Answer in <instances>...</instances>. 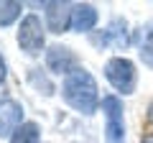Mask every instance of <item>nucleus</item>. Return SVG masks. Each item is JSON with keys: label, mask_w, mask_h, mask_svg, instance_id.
<instances>
[{"label": "nucleus", "mask_w": 153, "mask_h": 143, "mask_svg": "<svg viewBox=\"0 0 153 143\" xmlns=\"http://www.w3.org/2000/svg\"><path fill=\"white\" fill-rule=\"evenodd\" d=\"M61 95H64L66 105L71 110L82 112V115H92L100 105V92H97V82L87 69H74L71 74L64 77L61 84Z\"/></svg>", "instance_id": "nucleus-1"}, {"label": "nucleus", "mask_w": 153, "mask_h": 143, "mask_svg": "<svg viewBox=\"0 0 153 143\" xmlns=\"http://www.w3.org/2000/svg\"><path fill=\"white\" fill-rule=\"evenodd\" d=\"M105 77L120 95H133L135 92V82H138V72L135 64L125 56H112L105 64Z\"/></svg>", "instance_id": "nucleus-2"}, {"label": "nucleus", "mask_w": 153, "mask_h": 143, "mask_svg": "<svg viewBox=\"0 0 153 143\" xmlns=\"http://www.w3.org/2000/svg\"><path fill=\"white\" fill-rule=\"evenodd\" d=\"M44 28L46 26L41 23V18H38L36 13H28L21 21V26H18V46H21L26 54H31V56L41 54V49H44V44H46V31Z\"/></svg>", "instance_id": "nucleus-3"}, {"label": "nucleus", "mask_w": 153, "mask_h": 143, "mask_svg": "<svg viewBox=\"0 0 153 143\" xmlns=\"http://www.w3.org/2000/svg\"><path fill=\"white\" fill-rule=\"evenodd\" d=\"M105 112V143H125V123H123V102L120 97H102Z\"/></svg>", "instance_id": "nucleus-4"}, {"label": "nucleus", "mask_w": 153, "mask_h": 143, "mask_svg": "<svg viewBox=\"0 0 153 143\" xmlns=\"http://www.w3.org/2000/svg\"><path fill=\"white\" fill-rule=\"evenodd\" d=\"M46 69L54 74H71L76 66V54L64 44H54L46 49Z\"/></svg>", "instance_id": "nucleus-5"}, {"label": "nucleus", "mask_w": 153, "mask_h": 143, "mask_svg": "<svg viewBox=\"0 0 153 143\" xmlns=\"http://www.w3.org/2000/svg\"><path fill=\"white\" fill-rule=\"evenodd\" d=\"M23 125V107L16 100H3L0 102V138H10Z\"/></svg>", "instance_id": "nucleus-6"}, {"label": "nucleus", "mask_w": 153, "mask_h": 143, "mask_svg": "<svg viewBox=\"0 0 153 143\" xmlns=\"http://www.w3.org/2000/svg\"><path fill=\"white\" fill-rule=\"evenodd\" d=\"M71 3H46V28L51 33H64L71 26Z\"/></svg>", "instance_id": "nucleus-7"}, {"label": "nucleus", "mask_w": 153, "mask_h": 143, "mask_svg": "<svg viewBox=\"0 0 153 143\" xmlns=\"http://www.w3.org/2000/svg\"><path fill=\"white\" fill-rule=\"evenodd\" d=\"M97 8L89 5V3H79V5H74V10H71V31L76 33H87L92 31L94 26H97Z\"/></svg>", "instance_id": "nucleus-8"}, {"label": "nucleus", "mask_w": 153, "mask_h": 143, "mask_svg": "<svg viewBox=\"0 0 153 143\" xmlns=\"http://www.w3.org/2000/svg\"><path fill=\"white\" fill-rule=\"evenodd\" d=\"M38 138H41V128H38L33 120H26L10 136V143H38Z\"/></svg>", "instance_id": "nucleus-9"}, {"label": "nucleus", "mask_w": 153, "mask_h": 143, "mask_svg": "<svg viewBox=\"0 0 153 143\" xmlns=\"http://www.w3.org/2000/svg\"><path fill=\"white\" fill-rule=\"evenodd\" d=\"M140 59L148 69H153V21L146 26L143 31V41H140Z\"/></svg>", "instance_id": "nucleus-10"}, {"label": "nucleus", "mask_w": 153, "mask_h": 143, "mask_svg": "<svg viewBox=\"0 0 153 143\" xmlns=\"http://www.w3.org/2000/svg\"><path fill=\"white\" fill-rule=\"evenodd\" d=\"M21 3H16V0H3L0 3V26H10V23H16L18 18H21Z\"/></svg>", "instance_id": "nucleus-11"}, {"label": "nucleus", "mask_w": 153, "mask_h": 143, "mask_svg": "<svg viewBox=\"0 0 153 143\" xmlns=\"http://www.w3.org/2000/svg\"><path fill=\"white\" fill-rule=\"evenodd\" d=\"M112 39L115 41V46H123L125 44V23L123 21H112V26L107 28V31H105V36H100V44H107V41Z\"/></svg>", "instance_id": "nucleus-12"}, {"label": "nucleus", "mask_w": 153, "mask_h": 143, "mask_svg": "<svg viewBox=\"0 0 153 143\" xmlns=\"http://www.w3.org/2000/svg\"><path fill=\"white\" fill-rule=\"evenodd\" d=\"M5 74H8V69H5V59L0 56V84L5 82Z\"/></svg>", "instance_id": "nucleus-13"}, {"label": "nucleus", "mask_w": 153, "mask_h": 143, "mask_svg": "<svg viewBox=\"0 0 153 143\" xmlns=\"http://www.w3.org/2000/svg\"><path fill=\"white\" fill-rule=\"evenodd\" d=\"M140 143H153V133H146V136L140 138Z\"/></svg>", "instance_id": "nucleus-14"}, {"label": "nucleus", "mask_w": 153, "mask_h": 143, "mask_svg": "<svg viewBox=\"0 0 153 143\" xmlns=\"http://www.w3.org/2000/svg\"><path fill=\"white\" fill-rule=\"evenodd\" d=\"M148 123L153 125V102H151V107H148Z\"/></svg>", "instance_id": "nucleus-15"}]
</instances>
